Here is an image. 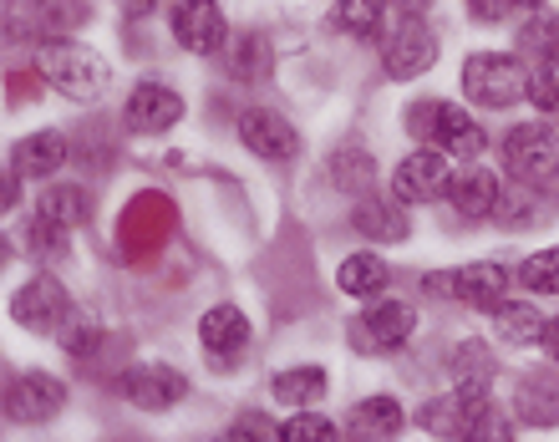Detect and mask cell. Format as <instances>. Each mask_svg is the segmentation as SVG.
<instances>
[{
	"label": "cell",
	"instance_id": "6da1fadb",
	"mask_svg": "<svg viewBox=\"0 0 559 442\" xmlns=\"http://www.w3.org/2000/svg\"><path fill=\"white\" fill-rule=\"evenodd\" d=\"M36 72H41L46 87H57L61 97H72V103H97L107 92V61L82 41H41L36 51Z\"/></svg>",
	"mask_w": 559,
	"mask_h": 442
},
{
	"label": "cell",
	"instance_id": "7a4b0ae2",
	"mask_svg": "<svg viewBox=\"0 0 559 442\" xmlns=\"http://www.w3.org/2000/svg\"><path fill=\"white\" fill-rule=\"evenodd\" d=\"M413 133L423 138L427 147H448L457 158H478L484 153V128L463 112V107H448V103H413Z\"/></svg>",
	"mask_w": 559,
	"mask_h": 442
},
{
	"label": "cell",
	"instance_id": "3957f363",
	"mask_svg": "<svg viewBox=\"0 0 559 442\" xmlns=\"http://www.w3.org/2000/svg\"><path fill=\"white\" fill-rule=\"evenodd\" d=\"M463 92H468L478 107H514L530 82L519 72L514 57H503V51H478V57L463 61Z\"/></svg>",
	"mask_w": 559,
	"mask_h": 442
},
{
	"label": "cell",
	"instance_id": "277c9868",
	"mask_svg": "<svg viewBox=\"0 0 559 442\" xmlns=\"http://www.w3.org/2000/svg\"><path fill=\"white\" fill-rule=\"evenodd\" d=\"M503 163L524 183H549L559 174V133L545 122H524V128L503 138Z\"/></svg>",
	"mask_w": 559,
	"mask_h": 442
},
{
	"label": "cell",
	"instance_id": "5b68a950",
	"mask_svg": "<svg viewBox=\"0 0 559 442\" xmlns=\"http://www.w3.org/2000/svg\"><path fill=\"white\" fill-rule=\"evenodd\" d=\"M15 321L36 331V336H61L76 321L72 295L61 290V280H51V275H36L26 290H15Z\"/></svg>",
	"mask_w": 559,
	"mask_h": 442
},
{
	"label": "cell",
	"instance_id": "8992f818",
	"mask_svg": "<svg viewBox=\"0 0 559 442\" xmlns=\"http://www.w3.org/2000/svg\"><path fill=\"white\" fill-rule=\"evenodd\" d=\"M382 61H386V76H397V82L423 76L427 67L438 61V36H432V26H423V15H402L382 46Z\"/></svg>",
	"mask_w": 559,
	"mask_h": 442
},
{
	"label": "cell",
	"instance_id": "52a82bcc",
	"mask_svg": "<svg viewBox=\"0 0 559 442\" xmlns=\"http://www.w3.org/2000/svg\"><path fill=\"white\" fill-rule=\"evenodd\" d=\"M453 189V174H448V158L432 153V147H417L407 158L397 163V174H392V193H397L402 204H432L442 193Z\"/></svg>",
	"mask_w": 559,
	"mask_h": 442
},
{
	"label": "cell",
	"instance_id": "ba28073f",
	"mask_svg": "<svg viewBox=\"0 0 559 442\" xmlns=\"http://www.w3.org/2000/svg\"><path fill=\"white\" fill-rule=\"evenodd\" d=\"M183 118V97L174 87H163V82H138L128 107H122V122H128V133L138 138H158L168 128H178Z\"/></svg>",
	"mask_w": 559,
	"mask_h": 442
},
{
	"label": "cell",
	"instance_id": "9c48e42d",
	"mask_svg": "<svg viewBox=\"0 0 559 442\" xmlns=\"http://www.w3.org/2000/svg\"><path fill=\"white\" fill-rule=\"evenodd\" d=\"M118 392L128 407H138V413H168L174 402L189 397V382L168 367H133L118 377Z\"/></svg>",
	"mask_w": 559,
	"mask_h": 442
},
{
	"label": "cell",
	"instance_id": "30bf717a",
	"mask_svg": "<svg viewBox=\"0 0 559 442\" xmlns=\"http://www.w3.org/2000/svg\"><path fill=\"white\" fill-rule=\"evenodd\" d=\"M5 407H11L15 422H51L67 407V386L57 377H46V371H26V377H11Z\"/></svg>",
	"mask_w": 559,
	"mask_h": 442
},
{
	"label": "cell",
	"instance_id": "8fae6325",
	"mask_svg": "<svg viewBox=\"0 0 559 442\" xmlns=\"http://www.w3.org/2000/svg\"><path fill=\"white\" fill-rule=\"evenodd\" d=\"M174 36H178V46H189L199 57H214V51H224V41H229V26H224V11L214 0H178Z\"/></svg>",
	"mask_w": 559,
	"mask_h": 442
},
{
	"label": "cell",
	"instance_id": "7c38bea8",
	"mask_svg": "<svg viewBox=\"0 0 559 442\" xmlns=\"http://www.w3.org/2000/svg\"><path fill=\"white\" fill-rule=\"evenodd\" d=\"M239 143L250 147V153H260V158L270 163H285L300 153V138H295V128L280 112H270V107H250L245 118H239Z\"/></svg>",
	"mask_w": 559,
	"mask_h": 442
},
{
	"label": "cell",
	"instance_id": "4fadbf2b",
	"mask_svg": "<svg viewBox=\"0 0 559 442\" xmlns=\"http://www.w3.org/2000/svg\"><path fill=\"white\" fill-rule=\"evenodd\" d=\"M448 290H453L457 300H468V306H478V310H499L503 300H509V270H499L493 260H478V265L453 270V280H448Z\"/></svg>",
	"mask_w": 559,
	"mask_h": 442
},
{
	"label": "cell",
	"instance_id": "5bb4252c",
	"mask_svg": "<svg viewBox=\"0 0 559 442\" xmlns=\"http://www.w3.org/2000/svg\"><path fill=\"white\" fill-rule=\"evenodd\" d=\"M448 199H453V208L463 214V219H488V214L499 208L503 189H499V178L488 174V168H468V174L453 178Z\"/></svg>",
	"mask_w": 559,
	"mask_h": 442
},
{
	"label": "cell",
	"instance_id": "9a60e30c",
	"mask_svg": "<svg viewBox=\"0 0 559 442\" xmlns=\"http://www.w3.org/2000/svg\"><path fill=\"white\" fill-rule=\"evenodd\" d=\"M199 341H204L209 351H245V341H250V321H245V310L235 306H214L204 310V321H199Z\"/></svg>",
	"mask_w": 559,
	"mask_h": 442
},
{
	"label": "cell",
	"instance_id": "2e32d148",
	"mask_svg": "<svg viewBox=\"0 0 559 442\" xmlns=\"http://www.w3.org/2000/svg\"><path fill=\"white\" fill-rule=\"evenodd\" d=\"M67 163V138L61 133H31L26 143H15V174L46 178Z\"/></svg>",
	"mask_w": 559,
	"mask_h": 442
},
{
	"label": "cell",
	"instance_id": "e0dca14e",
	"mask_svg": "<svg viewBox=\"0 0 559 442\" xmlns=\"http://www.w3.org/2000/svg\"><path fill=\"white\" fill-rule=\"evenodd\" d=\"M397 432H402V407L392 397H367L352 407V438L382 442V438H397Z\"/></svg>",
	"mask_w": 559,
	"mask_h": 442
},
{
	"label": "cell",
	"instance_id": "ac0fdd59",
	"mask_svg": "<svg viewBox=\"0 0 559 442\" xmlns=\"http://www.w3.org/2000/svg\"><path fill=\"white\" fill-rule=\"evenodd\" d=\"M413 325H417V315L407 300H377L367 310V336L377 346H402V341L413 336Z\"/></svg>",
	"mask_w": 559,
	"mask_h": 442
},
{
	"label": "cell",
	"instance_id": "d6986e66",
	"mask_svg": "<svg viewBox=\"0 0 559 442\" xmlns=\"http://www.w3.org/2000/svg\"><path fill=\"white\" fill-rule=\"evenodd\" d=\"M224 61H229L224 72H235L239 82H254V76H265V67H270V41L260 31H239V36H229Z\"/></svg>",
	"mask_w": 559,
	"mask_h": 442
},
{
	"label": "cell",
	"instance_id": "ffe728a7",
	"mask_svg": "<svg viewBox=\"0 0 559 442\" xmlns=\"http://www.w3.org/2000/svg\"><path fill=\"white\" fill-rule=\"evenodd\" d=\"M386 275H392V270H386V260L382 254H371V250H361V254H346V260H341V290L346 295H377L386 285Z\"/></svg>",
	"mask_w": 559,
	"mask_h": 442
},
{
	"label": "cell",
	"instance_id": "44dd1931",
	"mask_svg": "<svg viewBox=\"0 0 559 442\" xmlns=\"http://www.w3.org/2000/svg\"><path fill=\"white\" fill-rule=\"evenodd\" d=\"M21 11L36 31H72L87 21V0H21Z\"/></svg>",
	"mask_w": 559,
	"mask_h": 442
},
{
	"label": "cell",
	"instance_id": "7402d4cb",
	"mask_svg": "<svg viewBox=\"0 0 559 442\" xmlns=\"http://www.w3.org/2000/svg\"><path fill=\"white\" fill-rule=\"evenodd\" d=\"M382 5H386V0H336L331 26H336L341 36L367 41V36H377V26H382Z\"/></svg>",
	"mask_w": 559,
	"mask_h": 442
},
{
	"label": "cell",
	"instance_id": "603a6c76",
	"mask_svg": "<svg viewBox=\"0 0 559 442\" xmlns=\"http://www.w3.org/2000/svg\"><path fill=\"white\" fill-rule=\"evenodd\" d=\"M275 397L285 407H310V402L325 397V371L321 367H295V371H280L275 377Z\"/></svg>",
	"mask_w": 559,
	"mask_h": 442
},
{
	"label": "cell",
	"instance_id": "cb8c5ba5",
	"mask_svg": "<svg viewBox=\"0 0 559 442\" xmlns=\"http://www.w3.org/2000/svg\"><path fill=\"white\" fill-rule=\"evenodd\" d=\"M493 325H499V336L514 341V346H524V341H539V336H545V321H539V310L524 306V300H503V306L493 310Z\"/></svg>",
	"mask_w": 559,
	"mask_h": 442
},
{
	"label": "cell",
	"instance_id": "d4e9b609",
	"mask_svg": "<svg viewBox=\"0 0 559 442\" xmlns=\"http://www.w3.org/2000/svg\"><path fill=\"white\" fill-rule=\"evenodd\" d=\"M36 214H46V219L61 224V229H76V224L87 219V193L72 189V183H57V189H46V193H41Z\"/></svg>",
	"mask_w": 559,
	"mask_h": 442
},
{
	"label": "cell",
	"instance_id": "484cf974",
	"mask_svg": "<svg viewBox=\"0 0 559 442\" xmlns=\"http://www.w3.org/2000/svg\"><path fill=\"white\" fill-rule=\"evenodd\" d=\"M519 413L530 417V422H539V428L559 422V382L555 377H530L524 392H519Z\"/></svg>",
	"mask_w": 559,
	"mask_h": 442
},
{
	"label": "cell",
	"instance_id": "4316f807",
	"mask_svg": "<svg viewBox=\"0 0 559 442\" xmlns=\"http://www.w3.org/2000/svg\"><path fill=\"white\" fill-rule=\"evenodd\" d=\"M356 229L371 239H407V219L402 208H392V199H367L356 208Z\"/></svg>",
	"mask_w": 559,
	"mask_h": 442
},
{
	"label": "cell",
	"instance_id": "83f0119b",
	"mask_svg": "<svg viewBox=\"0 0 559 442\" xmlns=\"http://www.w3.org/2000/svg\"><path fill=\"white\" fill-rule=\"evenodd\" d=\"M331 178H336L346 193H371L377 168H371V158L361 153V147H341L336 158H331Z\"/></svg>",
	"mask_w": 559,
	"mask_h": 442
},
{
	"label": "cell",
	"instance_id": "f1b7e54d",
	"mask_svg": "<svg viewBox=\"0 0 559 442\" xmlns=\"http://www.w3.org/2000/svg\"><path fill=\"white\" fill-rule=\"evenodd\" d=\"M488 377H493L488 351L478 346V341H463V346L453 351V382L463 386V392H488Z\"/></svg>",
	"mask_w": 559,
	"mask_h": 442
},
{
	"label": "cell",
	"instance_id": "f546056e",
	"mask_svg": "<svg viewBox=\"0 0 559 442\" xmlns=\"http://www.w3.org/2000/svg\"><path fill=\"white\" fill-rule=\"evenodd\" d=\"M519 285L534 295H559V250H539L519 265Z\"/></svg>",
	"mask_w": 559,
	"mask_h": 442
},
{
	"label": "cell",
	"instance_id": "4dcf8cb0",
	"mask_svg": "<svg viewBox=\"0 0 559 442\" xmlns=\"http://www.w3.org/2000/svg\"><path fill=\"white\" fill-rule=\"evenodd\" d=\"M519 46L539 61H555L559 57V15H534L530 26L519 31Z\"/></svg>",
	"mask_w": 559,
	"mask_h": 442
},
{
	"label": "cell",
	"instance_id": "1f68e13d",
	"mask_svg": "<svg viewBox=\"0 0 559 442\" xmlns=\"http://www.w3.org/2000/svg\"><path fill=\"white\" fill-rule=\"evenodd\" d=\"M275 438L280 442H336V428H331L325 417H316V413H295Z\"/></svg>",
	"mask_w": 559,
	"mask_h": 442
},
{
	"label": "cell",
	"instance_id": "d6a6232c",
	"mask_svg": "<svg viewBox=\"0 0 559 442\" xmlns=\"http://www.w3.org/2000/svg\"><path fill=\"white\" fill-rule=\"evenodd\" d=\"M530 103L545 107V112H555V107H559V57L530 72Z\"/></svg>",
	"mask_w": 559,
	"mask_h": 442
},
{
	"label": "cell",
	"instance_id": "836d02e7",
	"mask_svg": "<svg viewBox=\"0 0 559 442\" xmlns=\"http://www.w3.org/2000/svg\"><path fill=\"white\" fill-rule=\"evenodd\" d=\"M31 250L36 254H67V229L51 224L46 214H36V219H31Z\"/></svg>",
	"mask_w": 559,
	"mask_h": 442
},
{
	"label": "cell",
	"instance_id": "e575fe53",
	"mask_svg": "<svg viewBox=\"0 0 559 442\" xmlns=\"http://www.w3.org/2000/svg\"><path fill=\"white\" fill-rule=\"evenodd\" d=\"M97 341H103V331H97V325H87V321H72L67 331H61V346H67L72 356H92V351H97Z\"/></svg>",
	"mask_w": 559,
	"mask_h": 442
},
{
	"label": "cell",
	"instance_id": "d590c367",
	"mask_svg": "<svg viewBox=\"0 0 559 442\" xmlns=\"http://www.w3.org/2000/svg\"><path fill=\"white\" fill-rule=\"evenodd\" d=\"M468 11L478 15V21H509L514 5H509V0H468Z\"/></svg>",
	"mask_w": 559,
	"mask_h": 442
},
{
	"label": "cell",
	"instance_id": "8d00e7d4",
	"mask_svg": "<svg viewBox=\"0 0 559 442\" xmlns=\"http://www.w3.org/2000/svg\"><path fill=\"white\" fill-rule=\"evenodd\" d=\"M270 432H275V428H265L260 417H245V422H239V432H229V438H270Z\"/></svg>",
	"mask_w": 559,
	"mask_h": 442
},
{
	"label": "cell",
	"instance_id": "74e56055",
	"mask_svg": "<svg viewBox=\"0 0 559 442\" xmlns=\"http://www.w3.org/2000/svg\"><path fill=\"white\" fill-rule=\"evenodd\" d=\"M539 341H545L549 361H555V367H559V315H555V321H545V336H539Z\"/></svg>",
	"mask_w": 559,
	"mask_h": 442
},
{
	"label": "cell",
	"instance_id": "f35d334b",
	"mask_svg": "<svg viewBox=\"0 0 559 442\" xmlns=\"http://www.w3.org/2000/svg\"><path fill=\"white\" fill-rule=\"evenodd\" d=\"M386 5H392V11H402V15H423L432 0H386Z\"/></svg>",
	"mask_w": 559,
	"mask_h": 442
},
{
	"label": "cell",
	"instance_id": "ab89813d",
	"mask_svg": "<svg viewBox=\"0 0 559 442\" xmlns=\"http://www.w3.org/2000/svg\"><path fill=\"white\" fill-rule=\"evenodd\" d=\"M514 11H534V5H545V0H509Z\"/></svg>",
	"mask_w": 559,
	"mask_h": 442
}]
</instances>
